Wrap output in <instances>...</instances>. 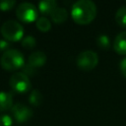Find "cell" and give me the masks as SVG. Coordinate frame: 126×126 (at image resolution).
Returning <instances> with one entry per match:
<instances>
[{"instance_id": "1", "label": "cell", "mask_w": 126, "mask_h": 126, "mask_svg": "<svg viewBox=\"0 0 126 126\" xmlns=\"http://www.w3.org/2000/svg\"><path fill=\"white\" fill-rule=\"evenodd\" d=\"M71 16L75 23L88 25L96 16V6L91 0H79L73 4Z\"/></svg>"}, {"instance_id": "2", "label": "cell", "mask_w": 126, "mask_h": 126, "mask_svg": "<svg viewBox=\"0 0 126 126\" xmlns=\"http://www.w3.org/2000/svg\"><path fill=\"white\" fill-rule=\"evenodd\" d=\"M0 64L3 69L7 71H16L25 65V58L23 53L18 49H8L5 51L1 58Z\"/></svg>"}, {"instance_id": "3", "label": "cell", "mask_w": 126, "mask_h": 126, "mask_svg": "<svg viewBox=\"0 0 126 126\" xmlns=\"http://www.w3.org/2000/svg\"><path fill=\"white\" fill-rule=\"evenodd\" d=\"M1 33L5 39L10 41H18L23 38L24 28L23 26L14 20H8L1 26Z\"/></svg>"}, {"instance_id": "4", "label": "cell", "mask_w": 126, "mask_h": 126, "mask_svg": "<svg viewBox=\"0 0 126 126\" xmlns=\"http://www.w3.org/2000/svg\"><path fill=\"white\" fill-rule=\"evenodd\" d=\"M9 85H10L11 89L14 92L20 93V94L27 93L32 87V84H31V81L29 79V76H27L23 72H15V73H13L12 76L10 77Z\"/></svg>"}, {"instance_id": "5", "label": "cell", "mask_w": 126, "mask_h": 126, "mask_svg": "<svg viewBox=\"0 0 126 126\" xmlns=\"http://www.w3.org/2000/svg\"><path fill=\"white\" fill-rule=\"evenodd\" d=\"M77 66L83 71L93 70L98 63V56L96 52L93 50H86L81 53L76 58Z\"/></svg>"}, {"instance_id": "6", "label": "cell", "mask_w": 126, "mask_h": 126, "mask_svg": "<svg viewBox=\"0 0 126 126\" xmlns=\"http://www.w3.org/2000/svg\"><path fill=\"white\" fill-rule=\"evenodd\" d=\"M16 15L18 19H20L22 22L32 23L37 20L38 11L33 4L30 2H23L17 7Z\"/></svg>"}, {"instance_id": "7", "label": "cell", "mask_w": 126, "mask_h": 126, "mask_svg": "<svg viewBox=\"0 0 126 126\" xmlns=\"http://www.w3.org/2000/svg\"><path fill=\"white\" fill-rule=\"evenodd\" d=\"M11 112H12V115L15 118V120L20 123L30 120L32 116V110L29 106H27L23 103H20V102L15 103L12 106Z\"/></svg>"}, {"instance_id": "8", "label": "cell", "mask_w": 126, "mask_h": 126, "mask_svg": "<svg viewBox=\"0 0 126 126\" xmlns=\"http://www.w3.org/2000/svg\"><path fill=\"white\" fill-rule=\"evenodd\" d=\"M113 49L120 55H126V31L116 35L113 42Z\"/></svg>"}, {"instance_id": "9", "label": "cell", "mask_w": 126, "mask_h": 126, "mask_svg": "<svg viewBox=\"0 0 126 126\" xmlns=\"http://www.w3.org/2000/svg\"><path fill=\"white\" fill-rule=\"evenodd\" d=\"M46 62V56L41 51H35L32 53L28 58V65L32 66V68L41 67Z\"/></svg>"}, {"instance_id": "10", "label": "cell", "mask_w": 126, "mask_h": 126, "mask_svg": "<svg viewBox=\"0 0 126 126\" xmlns=\"http://www.w3.org/2000/svg\"><path fill=\"white\" fill-rule=\"evenodd\" d=\"M13 105L12 94L8 92H0V112L11 109Z\"/></svg>"}, {"instance_id": "11", "label": "cell", "mask_w": 126, "mask_h": 126, "mask_svg": "<svg viewBox=\"0 0 126 126\" xmlns=\"http://www.w3.org/2000/svg\"><path fill=\"white\" fill-rule=\"evenodd\" d=\"M50 17L52 19V21L55 24H62L65 21H67L68 19V12L65 8L62 7H56L52 13L50 14Z\"/></svg>"}, {"instance_id": "12", "label": "cell", "mask_w": 126, "mask_h": 126, "mask_svg": "<svg viewBox=\"0 0 126 126\" xmlns=\"http://www.w3.org/2000/svg\"><path fill=\"white\" fill-rule=\"evenodd\" d=\"M57 7V3L54 0H42L38 3V10L42 14H51Z\"/></svg>"}, {"instance_id": "13", "label": "cell", "mask_w": 126, "mask_h": 126, "mask_svg": "<svg viewBox=\"0 0 126 126\" xmlns=\"http://www.w3.org/2000/svg\"><path fill=\"white\" fill-rule=\"evenodd\" d=\"M35 24H36V28L40 32H48L51 29V23H50V21L46 17H44V16H41V17L37 18Z\"/></svg>"}, {"instance_id": "14", "label": "cell", "mask_w": 126, "mask_h": 126, "mask_svg": "<svg viewBox=\"0 0 126 126\" xmlns=\"http://www.w3.org/2000/svg\"><path fill=\"white\" fill-rule=\"evenodd\" d=\"M115 21L119 26L126 28V6H121L116 11Z\"/></svg>"}, {"instance_id": "15", "label": "cell", "mask_w": 126, "mask_h": 126, "mask_svg": "<svg viewBox=\"0 0 126 126\" xmlns=\"http://www.w3.org/2000/svg\"><path fill=\"white\" fill-rule=\"evenodd\" d=\"M29 100L31 102V104L33 105H39L42 101V94L38 90H33L32 92V94H30Z\"/></svg>"}, {"instance_id": "16", "label": "cell", "mask_w": 126, "mask_h": 126, "mask_svg": "<svg viewBox=\"0 0 126 126\" xmlns=\"http://www.w3.org/2000/svg\"><path fill=\"white\" fill-rule=\"evenodd\" d=\"M96 44L98 45L99 48L101 49H108L110 46V40L109 37L105 34H101L96 38Z\"/></svg>"}, {"instance_id": "17", "label": "cell", "mask_w": 126, "mask_h": 126, "mask_svg": "<svg viewBox=\"0 0 126 126\" xmlns=\"http://www.w3.org/2000/svg\"><path fill=\"white\" fill-rule=\"evenodd\" d=\"M36 44V40L32 35H27L22 39V46L26 49H32Z\"/></svg>"}, {"instance_id": "18", "label": "cell", "mask_w": 126, "mask_h": 126, "mask_svg": "<svg viewBox=\"0 0 126 126\" xmlns=\"http://www.w3.org/2000/svg\"><path fill=\"white\" fill-rule=\"evenodd\" d=\"M15 5H16L15 0H2L0 1V10L8 11V10H11Z\"/></svg>"}, {"instance_id": "19", "label": "cell", "mask_w": 126, "mask_h": 126, "mask_svg": "<svg viewBox=\"0 0 126 126\" xmlns=\"http://www.w3.org/2000/svg\"><path fill=\"white\" fill-rule=\"evenodd\" d=\"M13 119L8 114H2L0 115V126H12Z\"/></svg>"}, {"instance_id": "20", "label": "cell", "mask_w": 126, "mask_h": 126, "mask_svg": "<svg viewBox=\"0 0 126 126\" xmlns=\"http://www.w3.org/2000/svg\"><path fill=\"white\" fill-rule=\"evenodd\" d=\"M9 46V42L6 39H0V51H7Z\"/></svg>"}, {"instance_id": "21", "label": "cell", "mask_w": 126, "mask_h": 126, "mask_svg": "<svg viewBox=\"0 0 126 126\" xmlns=\"http://www.w3.org/2000/svg\"><path fill=\"white\" fill-rule=\"evenodd\" d=\"M120 70H121L122 75L126 78V56L120 61Z\"/></svg>"}]
</instances>
